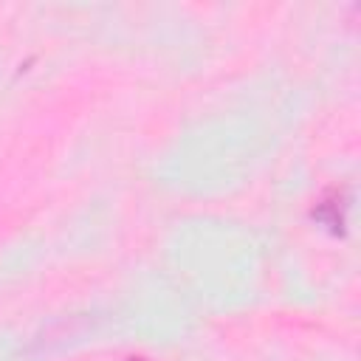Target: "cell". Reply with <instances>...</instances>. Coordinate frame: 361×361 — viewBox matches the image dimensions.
<instances>
[{
	"mask_svg": "<svg viewBox=\"0 0 361 361\" xmlns=\"http://www.w3.org/2000/svg\"><path fill=\"white\" fill-rule=\"evenodd\" d=\"M130 361H144V358H130Z\"/></svg>",
	"mask_w": 361,
	"mask_h": 361,
	"instance_id": "cell-2",
	"label": "cell"
},
{
	"mask_svg": "<svg viewBox=\"0 0 361 361\" xmlns=\"http://www.w3.org/2000/svg\"><path fill=\"white\" fill-rule=\"evenodd\" d=\"M341 200H338V192H333L330 197H324L316 209H313V217L316 220H322L324 226H330L333 231H341V226H344V206H338Z\"/></svg>",
	"mask_w": 361,
	"mask_h": 361,
	"instance_id": "cell-1",
	"label": "cell"
}]
</instances>
